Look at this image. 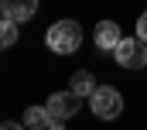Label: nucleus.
<instances>
[{
  "mask_svg": "<svg viewBox=\"0 0 147 130\" xmlns=\"http://www.w3.org/2000/svg\"><path fill=\"white\" fill-rule=\"evenodd\" d=\"M113 58L123 68H147V45L140 38H123L120 48L113 51Z\"/></svg>",
  "mask_w": 147,
  "mask_h": 130,
  "instance_id": "nucleus-3",
  "label": "nucleus"
},
{
  "mask_svg": "<svg viewBox=\"0 0 147 130\" xmlns=\"http://www.w3.org/2000/svg\"><path fill=\"white\" fill-rule=\"evenodd\" d=\"M14 41H17V24H14V21H3V24H0V45L10 48Z\"/></svg>",
  "mask_w": 147,
  "mask_h": 130,
  "instance_id": "nucleus-9",
  "label": "nucleus"
},
{
  "mask_svg": "<svg viewBox=\"0 0 147 130\" xmlns=\"http://www.w3.org/2000/svg\"><path fill=\"white\" fill-rule=\"evenodd\" d=\"M69 89H72L79 99H86V96H92L99 86H96V79H92V72H75L72 75V82H69Z\"/></svg>",
  "mask_w": 147,
  "mask_h": 130,
  "instance_id": "nucleus-8",
  "label": "nucleus"
},
{
  "mask_svg": "<svg viewBox=\"0 0 147 130\" xmlns=\"http://www.w3.org/2000/svg\"><path fill=\"white\" fill-rule=\"evenodd\" d=\"M24 127H28V130H48V127H51L48 106H28V110H24Z\"/></svg>",
  "mask_w": 147,
  "mask_h": 130,
  "instance_id": "nucleus-7",
  "label": "nucleus"
},
{
  "mask_svg": "<svg viewBox=\"0 0 147 130\" xmlns=\"http://www.w3.org/2000/svg\"><path fill=\"white\" fill-rule=\"evenodd\" d=\"M79 106H82V99L75 96L72 89L48 96V113H51V120H72L75 113H79Z\"/></svg>",
  "mask_w": 147,
  "mask_h": 130,
  "instance_id": "nucleus-4",
  "label": "nucleus"
},
{
  "mask_svg": "<svg viewBox=\"0 0 147 130\" xmlns=\"http://www.w3.org/2000/svg\"><path fill=\"white\" fill-rule=\"evenodd\" d=\"M0 14H3V21L24 24L38 14V0H0Z\"/></svg>",
  "mask_w": 147,
  "mask_h": 130,
  "instance_id": "nucleus-5",
  "label": "nucleus"
},
{
  "mask_svg": "<svg viewBox=\"0 0 147 130\" xmlns=\"http://www.w3.org/2000/svg\"><path fill=\"white\" fill-rule=\"evenodd\" d=\"M120 41H123V34H120V24L116 21H99L96 24V48L99 51H116Z\"/></svg>",
  "mask_w": 147,
  "mask_h": 130,
  "instance_id": "nucleus-6",
  "label": "nucleus"
},
{
  "mask_svg": "<svg viewBox=\"0 0 147 130\" xmlns=\"http://www.w3.org/2000/svg\"><path fill=\"white\" fill-rule=\"evenodd\" d=\"M137 38H140V41L147 45V10L140 14V17H137Z\"/></svg>",
  "mask_w": 147,
  "mask_h": 130,
  "instance_id": "nucleus-10",
  "label": "nucleus"
},
{
  "mask_svg": "<svg viewBox=\"0 0 147 130\" xmlns=\"http://www.w3.org/2000/svg\"><path fill=\"white\" fill-rule=\"evenodd\" d=\"M89 110H92L99 120H116V116L123 113V99H120V93H116L113 86H99V89L89 96Z\"/></svg>",
  "mask_w": 147,
  "mask_h": 130,
  "instance_id": "nucleus-2",
  "label": "nucleus"
},
{
  "mask_svg": "<svg viewBox=\"0 0 147 130\" xmlns=\"http://www.w3.org/2000/svg\"><path fill=\"white\" fill-rule=\"evenodd\" d=\"M48 130H65V120H51V127Z\"/></svg>",
  "mask_w": 147,
  "mask_h": 130,
  "instance_id": "nucleus-12",
  "label": "nucleus"
},
{
  "mask_svg": "<svg viewBox=\"0 0 147 130\" xmlns=\"http://www.w3.org/2000/svg\"><path fill=\"white\" fill-rule=\"evenodd\" d=\"M45 45H48L55 55H72V51H79V45H82V24L72 21V17L55 21V24L45 31Z\"/></svg>",
  "mask_w": 147,
  "mask_h": 130,
  "instance_id": "nucleus-1",
  "label": "nucleus"
},
{
  "mask_svg": "<svg viewBox=\"0 0 147 130\" xmlns=\"http://www.w3.org/2000/svg\"><path fill=\"white\" fill-rule=\"evenodd\" d=\"M0 130H28V127H24V123H14V120H7V123H3Z\"/></svg>",
  "mask_w": 147,
  "mask_h": 130,
  "instance_id": "nucleus-11",
  "label": "nucleus"
}]
</instances>
